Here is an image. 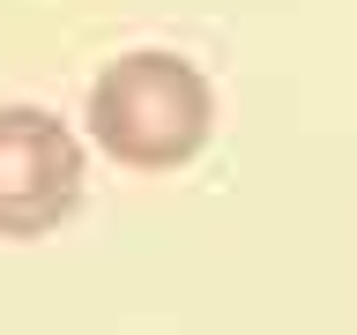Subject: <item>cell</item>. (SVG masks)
<instances>
[{"label":"cell","mask_w":357,"mask_h":335,"mask_svg":"<svg viewBox=\"0 0 357 335\" xmlns=\"http://www.w3.org/2000/svg\"><path fill=\"white\" fill-rule=\"evenodd\" d=\"M82 127L119 172H186L216 134V89L186 52L134 45L97 67Z\"/></svg>","instance_id":"cell-1"},{"label":"cell","mask_w":357,"mask_h":335,"mask_svg":"<svg viewBox=\"0 0 357 335\" xmlns=\"http://www.w3.org/2000/svg\"><path fill=\"white\" fill-rule=\"evenodd\" d=\"M89 194L82 134L45 105H0V239H52Z\"/></svg>","instance_id":"cell-2"}]
</instances>
